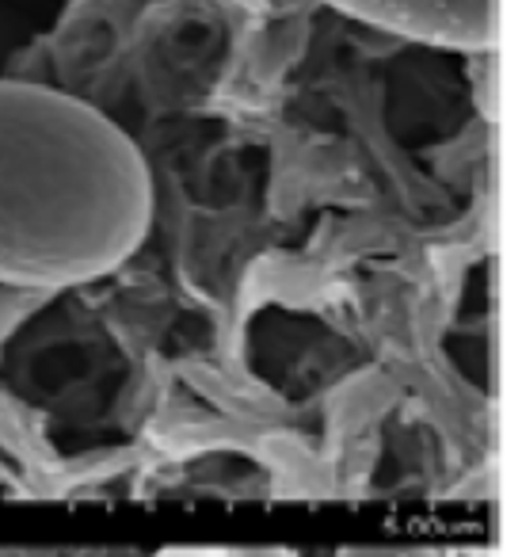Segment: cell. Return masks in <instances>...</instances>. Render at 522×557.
<instances>
[{
	"instance_id": "obj_1",
	"label": "cell",
	"mask_w": 522,
	"mask_h": 557,
	"mask_svg": "<svg viewBox=\"0 0 522 557\" xmlns=\"http://www.w3.org/2000/svg\"><path fill=\"white\" fill-rule=\"evenodd\" d=\"M153 225V172L96 103L0 81V283L70 290L119 271Z\"/></svg>"
},
{
	"instance_id": "obj_4",
	"label": "cell",
	"mask_w": 522,
	"mask_h": 557,
	"mask_svg": "<svg viewBox=\"0 0 522 557\" xmlns=\"http://www.w3.org/2000/svg\"><path fill=\"white\" fill-rule=\"evenodd\" d=\"M229 557H294V554L278 546H245V549H229Z\"/></svg>"
},
{
	"instance_id": "obj_2",
	"label": "cell",
	"mask_w": 522,
	"mask_h": 557,
	"mask_svg": "<svg viewBox=\"0 0 522 557\" xmlns=\"http://www.w3.org/2000/svg\"><path fill=\"white\" fill-rule=\"evenodd\" d=\"M339 16L408 42L461 54H492L499 47V0H316Z\"/></svg>"
},
{
	"instance_id": "obj_3",
	"label": "cell",
	"mask_w": 522,
	"mask_h": 557,
	"mask_svg": "<svg viewBox=\"0 0 522 557\" xmlns=\"http://www.w3.org/2000/svg\"><path fill=\"white\" fill-rule=\"evenodd\" d=\"M153 557H229V549L222 546H172V549H161Z\"/></svg>"
}]
</instances>
